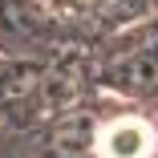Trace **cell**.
Returning <instances> with one entry per match:
<instances>
[{"label":"cell","instance_id":"1","mask_svg":"<svg viewBox=\"0 0 158 158\" xmlns=\"http://www.w3.org/2000/svg\"><path fill=\"white\" fill-rule=\"evenodd\" d=\"M154 146V134L142 118H118L98 134V154L102 158H146Z\"/></svg>","mask_w":158,"mask_h":158}]
</instances>
